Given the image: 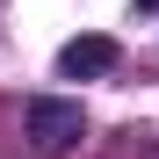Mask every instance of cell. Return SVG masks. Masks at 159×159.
<instances>
[{"label":"cell","instance_id":"cell-2","mask_svg":"<svg viewBox=\"0 0 159 159\" xmlns=\"http://www.w3.org/2000/svg\"><path fill=\"white\" fill-rule=\"evenodd\" d=\"M116 65V36H72L58 51V72L65 80H94V72H109Z\"/></svg>","mask_w":159,"mask_h":159},{"label":"cell","instance_id":"cell-1","mask_svg":"<svg viewBox=\"0 0 159 159\" xmlns=\"http://www.w3.org/2000/svg\"><path fill=\"white\" fill-rule=\"evenodd\" d=\"M80 130H87L80 101H58V94H36V101H29V138H36L43 152H65V145H80Z\"/></svg>","mask_w":159,"mask_h":159},{"label":"cell","instance_id":"cell-3","mask_svg":"<svg viewBox=\"0 0 159 159\" xmlns=\"http://www.w3.org/2000/svg\"><path fill=\"white\" fill-rule=\"evenodd\" d=\"M138 15H159V0H138Z\"/></svg>","mask_w":159,"mask_h":159}]
</instances>
